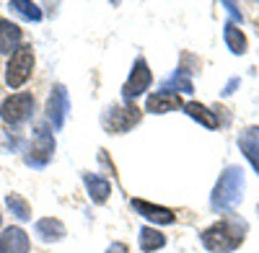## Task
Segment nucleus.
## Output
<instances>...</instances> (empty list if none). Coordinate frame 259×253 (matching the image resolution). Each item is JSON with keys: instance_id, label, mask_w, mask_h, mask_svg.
Wrapping results in <instances>:
<instances>
[{"instance_id": "4be33fe9", "label": "nucleus", "mask_w": 259, "mask_h": 253, "mask_svg": "<svg viewBox=\"0 0 259 253\" xmlns=\"http://www.w3.org/2000/svg\"><path fill=\"white\" fill-rule=\"evenodd\" d=\"M223 6H226V8H228V13L233 16V24H236V21H239V24H241V11H239V8H236L233 3H223Z\"/></svg>"}, {"instance_id": "5701e85b", "label": "nucleus", "mask_w": 259, "mask_h": 253, "mask_svg": "<svg viewBox=\"0 0 259 253\" xmlns=\"http://www.w3.org/2000/svg\"><path fill=\"white\" fill-rule=\"evenodd\" d=\"M106 253H130V248L124 243H114V245H109V250H106Z\"/></svg>"}, {"instance_id": "9d476101", "label": "nucleus", "mask_w": 259, "mask_h": 253, "mask_svg": "<svg viewBox=\"0 0 259 253\" xmlns=\"http://www.w3.org/2000/svg\"><path fill=\"white\" fill-rule=\"evenodd\" d=\"M130 207H133L140 217L150 220L153 225H171V222H177V215L171 212L168 207L150 204V202H145V199H133V202H130Z\"/></svg>"}, {"instance_id": "ddd939ff", "label": "nucleus", "mask_w": 259, "mask_h": 253, "mask_svg": "<svg viewBox=\"0 0 259 253\" xmlns=\"http://www.w3.org/2000/svg\"><path fill=\"white\" fill-rule=\"evenodd\" d=\"M21 39H24L21 29L16 24L3 21V24H0V54H16L21 49Z\"/></svg>"}, {"instance_id": "9b49d317", "label": "nucleus", "mask_w": 259, "mask_h": 253, "mask_svg": "<svg viewBox=\"0 0 259 253\" xmlns=\"http://www.w3.org/2000/svg\"><path fill=\"white\" fill-rule=\"evenodd\" d=\"M29 235L21 227H6L0 235V253H29Z\"/></svg>"}, {"instance_id": "393cba45", "label": "nucleus", "mask_w": 259, "mask_h": 253, "mask_svg": "<svg viewBox=\"0 0 259 253\" xmlns=\"http://www.w3.org/2000/svg\"><path fill=\"white\" fill-rule=\"evenodd\" d=\"M256 215H259V207H256Z\"/></svg>"}, {"instance_id": "f257e3e1", "label": "nucleus", "mask_w": 259, "mask_h": 253, "mask_svg": "<svg viewBox=\"0 0 259 253\" xmlns=\"http://www.w3.org/2000/svg\"><path fill=\"white\" fill-rule=\"evenodd\" d=\"M246 230H249V225L241 217H226L221 222L210 225L207 230H202L200 240L210 253H233L244 243Z\"/></svg>"}, {"instance_id": "aec40b11", "label": "nucleus", "mask_w": 259, "mask_h": 253, "mask_svg": "<svg viewBox=\"0 0 259 253\" xmlns=\"http://www.w3.org/2000/svg\"><path fill=\"white\" fill-rule=\"evenodd\" d=\"M6 204H8V209H11V215H16L18 220H29V217H31V207L26 204V199H21L18 194H11V197L6 199Z\"/></svg>"}, {"instance_id": "412c9836", "label": "nucleus", "mask_w": 259, "mask_h": 253, "mask_svg": "<svg viewBox=\"0 0 259 253\" xmlns=\"http://www.w3.org/2000/svg\"><path fill=\"white\" fill-rule=\"evenodd\" d=\"M171 86L179 88L182 93H192V80L187 78V73H184V70H177V73H174V78H171L163 88H171Z\"/></svg>"}, {"instance_id": "b1692460", "label": "nucleus", "mask_w": 259, "mask_h": 253, "mask_svg": "<svg viewBox=\"0 0 259 253\" xmlns=\"http://www.w3.org/2000/svg\"><path fill=\"white\" fill-rule=\"evenodd\" d=\"M236 86H239V80H236V78H233V80H231V83H228V86H226V91H223V96H231V93H233V88H236Z\"/></svg>"}, {"instance_id": "6e6552de", "label": "nucleus", "mask_w": 259, "mask_h": 253, "mask_svg": "<svg viewBox=\"0 0 259 253\" xmlns=\"http://www.w3.org/2000/svg\"><path fill=\"white\" fill-rule=\"evenodd\" d=\"M68 111H70L68 91H65V86H55L50 98H47V119L52 121L55 130H62L65 119H68Z\"/></svg>"}, {"instance_id": "1a4fd4ad", "label": "nucleus", "mask_w": 259, "mask_h": 253, "mask_svg": "<svg viewBox=\"0 0 259 253\" xmlns=\"http://www.w3.org/2000/svg\"><path fill=\"white\" fill-rule=\"evenodd\" d=\"M177 109H184V103H182L179 93L171 88H161L145 98V111H150V114H168Z\"/></svg>"}, {"instance_id": "a211bd4d", "label": "nucleus", "mask_w": 259, "mask_h": 253, "mask_svg": "<svg viewBox=\"0 0 259 253\" xmlns=\"http://www.w3.org/2000/svg\"><path fill=\"white\" fill-rule=\"evenodd\" d=\"M184 114H187V116H192L194 121H200L202 126H207V130H215V126H218V116H215L207 106L197 103V101L184 103Z\"/></svg>"}, {"instance_id": "7ed1b4c3", "label": "nucleus", "mask_w": 259, "mask_h": 253, "mask_svg": "<svg viewBox=\"0 0 259 253\" xmlns=\"http://www.w3.org/2000/svg\"><path fill=\"white\" fill-rule=\"evenodd\" d=\"M34 73V52L31 47H21L16 54H11L6 68V83L8 88H21Z\"/></svg>"}, {"instance_id": "39448f33", "label": "nucleus", "mask_w": 259, "mask_h": 253, "mask_svg": "<svg viewBox=\"0 0 259 253\" xmlns=\"http://www.w3.org/2000/svg\"><path fill=\"white\" fill-rule=\"evenodd\" d=\"M104 130L112 135H122L130 132L133 126L140 121V111L133 106V103H122V106H109L104 111Z\"/></svg>"}, {"instance_id": "f03ea898", "label": "nucleus", "mask_w": 259, "mask_h": 253, "mask_svg": "<svg viewBox=\"0 0 259 253\" xmlns=\"http://www.w3.org/2000/svg\"><path fill=\"white\" fill-rule=\"evenodd\" d=\"M244 197V168L228 165L221 173V178L215 181V188L210 194V207L215 212H228Z\"/></svg>"}, {"instance_id": "0eeeda50", "label": "nucleus", "mask_w": 259, "mask_h": 253, "mask_svg": "<svg viewBox=\"0 0 259 253\" xmlns=\"http://www.w3.org/2000/svg\"><path fill=\"white\" fill-rule=\"evenodd\" d=\"M52 153H55V137L45 130V126H39L31 145H29V153H26V163L31 168H45L50 160H52Z\"/></svg>"}, {"instance_id": "423d86ee", "label": "nucleus", "mask_w": 259, "mask_h": 253, "mask_svg": "<svg viewBox=\"0 0 259 253\" xmlns=\"http://www.w3.org/2000/svg\"><path fill=\"white\" fill-rule=\"evenodd\" d=\"M150 83H153V73H150L148 62H145L143 57H138L135 65H133V70H130L127 83L122 86V98H124L127 103H133L135 98H140V96L150 88Z\"/></svg>"}, {"instance_id": "f8f14e48", "label": "nucleus", "mask_w": 259, "mask_h": 253, "mask_svg": "<svg viewBox=\"0 0 259 253\" xmlns=\"http://www.w3.org/2000/svg\"><path fill=\"white\" fill-rule=\"evenodd\" d=\"M239 147L246 155V160L254 165V171L259 173V126H249L239 135Z\"/></svg>"}, {"instance_id": "dca6fc26", "label": "nucleus", "mask_w": 259, "mask_h": 253, "mask_svg": "<svg viewBox=\"0 0 259 253\" xmlns=\"http://www.w3.org/2000/svg\"><path fill=\"white\" fill-rule=\"evenodd\" d=\"M223 39H226V44H228V49H231L233 54H246L249 41H246L244 31L236 26L233 21H228V24L223 26Z\"/></svg>"}, {"instance_id": "6ab92c4d", "label": "nucleus", "mask_w": 259, "mask_h": 253, "mask_svg": "<svg viewBox=\"0 0 259 253\" xmlns=\"http://www.w3.org/2000/svg\"><path fill=\"white\" fill-rule=\"evenodd\" d=\"M8 8L26 21H41V11H39L36 3H31V0H11Z\"/></svg>"}, {"instance_id": "f3484780", "label": "nucleus", "mask_w": 259, "mask_h": 253, "mask_svg": "<svg viewBox=\"0 0 259 253\" xmlns=\"http://www.w3.org/2000/svg\"><path fill=\"white\" fill-rule=\"evenodd\" d=\"M138 243H140L143 253H153V250H161L166 245V235L161 233V230H156V227H140Z\"/></svg>"}, {"instance_id": "20e7f679", "label": "nucleus", "mask_w": 259, "mask_h": 253, "mask_svg": "<svg viewBox=\"0 0 259 253\" xmlns=\"http://www.w3.org/2000/svg\"><path fill=\"white\" fill-rule=\"evenodd\" d=\"M34 114V96L31 93H13L0 103V119L8 124H24Z\"/></svg>"}, {"instance_id": "4468645a", "label": "nucleus", "mask_w": 259, "mask_h": 253, "mask_svg": "<svg viewBox=\"0 0 259 253\" xmlns=\"http://www.w3.org/2000/svg\"><path fill=\"white\" fill-rule=\"evenodd\" d=\"M83 183H85V188H89V197H91L94 204H104L112 194V183L106 178H101V176H96V173H85Z\"/></svg>"}, {"instance_id": "2eb2a0df", "label": "nucleus", "mask_w": 259, "mask_h": 253, "mask_svg": "<svg viewBox=\"0 0 259 253\" xmlns=\"http://www.w3.org/2000/svg\"><path fill=\"white\" fill-rule=\"evenodd\" d=\"M34 230H36V235L45 240V243H55V240H62V238H65V225H62L60 220H55V217L39 220V222L34 225Z\"/></svg>"}]
</instances>
